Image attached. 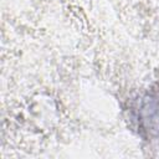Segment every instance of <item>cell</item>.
<instances>
[{
  "mask_svg": "<svg viewBox=\"0 0 159 159\" xmlns=\"http://www.w3.org/2000/svg\"><path fill=\"white\" fill-rule=\"evenodd\" d=\"M130 118L142 137L159 142V91L148 92L134 99Z\"/></svg>",
  "mask_w": 159,
  "mask_h": 159,
  "instance_id": "1",
  "label": "cell"
}]
</instances>
